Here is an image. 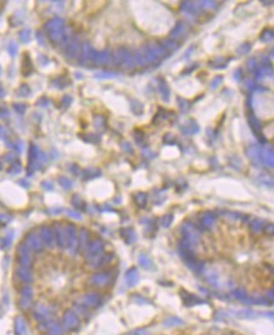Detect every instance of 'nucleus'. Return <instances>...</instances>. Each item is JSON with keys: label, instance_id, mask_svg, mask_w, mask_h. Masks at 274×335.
Returning <instances> with one entry per match:
<instances>
[{"label": "nucleus", "instance_id": "f257e3e1", "mask_svg": "<svg viewBox=\"0 0 274 335\" xmlns=\"http://www.w3.org/2000/svg\"><path fill=\"white\" fill-rule=\"evenodd\" d=\"M97 52L95 49H92V47L89 45V43H83V45L81 47V53H79V62L83 64L86 62H93L96 59Z\"/></svg>", "mask_w": 274, "mask_h": 335}, {"label": "nucleus", "instance_id": "f03ea898", "mask_svg": "<svg viewBox=\"0 0 274 335\" xmlns=\"http://www.w3.org/2000/svg\"><path fill=\"white\" fill-rule=\"evenodd\" d=\"M65 52H67V57L69 59H74L79 56L81 53V45H79V40L78 38H73L71 40V43L67 45L65 48Z\"/></svg>", "mask_w": 274, "mask_h": 335}, {"label": "nucleus", "instance_id": "7ed1b4c3", "mask_svg": "<svg viewBox=\"0 0 274 335\" xmlns=\"http://www.w3.org/2000/svg\"><path fill=\"white\" fill-rule=\"evenodd\" d=\"M45 30L48 32H53V30H58V29H63L64 28V20L62 18H53L51 19L47 24H45Z\"/></svg>", "mask_w": 274, "mask_h": 335}, {"label": "nucleus", "instance_id": "20e7f679", "mask_svg": "<svg viewBox=\"0 0 274 335\" xmlns=\"http://www.w3.org/2000/svg\"><path fill=\"white\" fill-rule=\"evenodd\" d=\"M111 62H112V54L108 51L97 52V56H96V59H95V64L104 66V64H109Z\"/></svg>", "mask_w": 274, "mask_h": 335}, {"label": "nucleus", "instance_id": "39448f33", "mask_svg": "<svg viewBox=\"0 0 274 335\" xmlns=\"http://www.w3.org/2000/svg\"><path fill=\"white\" fill-rule=\"evenodd\" d=\"M147 48L153 53V56H155L158 61L161 59V58H165V57L169 54L165 48H164L162 45H158V44H148Z\"/></svg>", "mask_w": 274, "mask_h": 335}, {"label": "nucleus", "instance_id": "423d86ee", "mask_svg": "<svg viewBox=\"0 0 274 335\" xmlns=\"http://www.w3.org/2000/svg\"><path fill=\"white\" fill-rule=\"evenodd\" d=\"M128 56H130V53L126 49H123V48H121V49H118L115 54H113L112 62L115 64H117V66H122L125 63V61L128 58Z\"/></svg>", "mask_w": 274, "mask_h": 335}, {"label": "nucleus", "instance_id": "0eeeda50", "mask_svg": "<svg viewBox=\"0 0 274 335\" xmlns=\"http://www.w3.org/2000/svg\"><path fill=\"white\" fill-rule=\"evenodd\" d=\"M40 237L44 241V243L47 246H53L54 243V236H53V232L51 228L48 227H43L42 231H40Z\"/></svg>", "mask_w": 274, "mask_h": 335}, {"label": "nucleus", "instance_id": "6e6552de", "mask_svg": "<svg viewBox=\"0 0 274 335\" xmlns=\"http://www.w3.org/2000/svg\"><path fill=\"white\" fill-rule=\"evenodd\" d=\"M65 34H67L65 28H63V29L48 32V38H49V40L53 42V43H60V42L63 40V38L65 37Z\"/></svg>", "mask_w": 274, "mask_h": 335}, {"label": "nucleus", "instance_id": "1a4fd4ad", "mask_svg": "<svg viewBox=\"0 0 274 335\" xmlns=\"http://www.w3.org/2000/svg\"><path fill=\"white\" fill-rule=\"evenodd\" d=\"M101 250H102V243H101V241H98V239H97V241H93L92 243L88 246L87 257H88V258H92V257L97 256V255L99 253Z\"/></svg>", "mask_w": 274, "mask_h": 335}, {"label": "nucleus", "instance_id": "9d476101", "mask_svg": "<svg viewBox=\"0 0 274 335\" xmlns=\"http://www.w3.org/2000/svg\"><path fill=\"white\" fill-rule=\"evenodd\" d=\"M139 281V273H137L136 268H131L127 271L126 273V282L128 283V286H135Z\"/></svg>", "mask_w": 274, "mask_h": 335}, {"label": "nucleus", "instance_id": "9b49d317", "mask_svg": "<svg viewBox=\"0 0 274 335\" xmlns=\"http://www.w3.org/2000/svg\"><path fill=\"white\" fill-rule=\"evenodd\" d=\"M205 280H206L213 287H215V289H218V287L220 286V281H219V276L211 271H208V272H205Z\"/></svg>", "mask_w": 274, "mask_h": 335}, {"label": "nucleus", "instance_id": "f8f14e48", "mask_svg": "<svg viewBox=\"0 0 274 335\" xmlns=\"http://www.w3.org/2000/svg\"><path fill=\"white\" fill-rule=\"evenodd\" d=\"M185 24L184 23H177L176 25H175V28L171 30V33H170V37L171 38H179V37H181L182 34L185 33Z\"/></svg>", "mask_w": 274, "mask_h": 335}, {"label": "nucleus", "instance_id": "ddd939ff", "mask_svg": "<svg viewBox=\"0 0 274 335\" xmlns=\"http://www.w3.org/2000/svg\"><path fill=\"white\" fill-rule=\"evenodd\" d=\"M235 316L236 318H240V319H254L257 315V313H254V311L252 310H239V311H235Z\"/></svg>", "mask_w": 274, "mask_h": 335}, {"label": "nucleus", "instance_id": "4468645a", "mask_svg": "<svg viewBox=\"0 0 274 335\" xmlns=\"http://www.w3.org/2000/svg\"><path fill=\"white\" fill-rule=\"evenodd\" d=\"M215 222V215L214 214H204L201 218V224L204 228H211Z\"/></svg>", "mask_w": 274, "mask_h": 335}, {"label": "nucleus", "instance_id": "2eb2a0df", "mask_svg": "<svg viewBox=\"0 0 274 335\" xmlns=\"http://www.w3.org/2000/svg\"><path fill=\"white\" fill-rule=\"evenodd\" d=\"M133 58H135L136 64H139V66H146V64H148V62H147V59H146V56H145L144 49H141V51H137V52L135 53Z\"/></svg>", "mask_w": 274, "mask_h": 335}, {"label": "nucleus", "instance_id": "dca6fc26", "mask_svg": "<svg viewBox=\"0 0 274 335\" xmlns=\"http://www.w3.org/2000/svg\"><path fill=\"white\" fill-rule=\"evenodd\" d=\"M158 89H160V93H161V97L165 101H169V99H170V89H169L167 83L165 81L161 80V82H160V85H158Z\"/></svg>", "mask_w": 274, "mask_h": 335}, {"label": "nucleus", "instance_id": "f3484780", "mask_svg": "<svg viewBox=\"0 0 274 335\" xmlns=\"http://www.w3.org/2000/svg\"><path fill=\"white\" fill-rule=\"evenodd\" d=\"M91 281L95 285H104L108 282V275L107 273H97L91 278Z\"/></svg>", "mask_w": 274, "mask_h": 335}, {"label": "nucleus", "instance_id": "a211bd4d", "mask_svg": "<svg viewBox=\"0 0 274 335\" xmlns=\"http://www.w3.org/2000/svg\"><path fill=\"white\" fill-rule=\"evenodd\" d=\"M181 130H182V132L186 134V135H191V134H194V132H197L199 126H197L195 122H189L188 125L182 126V127H181Z\"/></svg>", "mask_w": 274, "mask_h": 335}, {"label": "nucleus", "instance_id": "6ab92c4d", "mask_svg": "<svg viewBox=\"0 0 274 335\" xmlns=\"http://www.w3.org/2000/svg\"><path fill=\"white\" fill-rule=\"evenodd\" d=\"M181 9L184 10L185 13H194L197 10V5L194 4V3H190V2H185L184 4L181 5Z\"/></svg>", "mask_w": 274, "mask_h": 335}, {"label": "nucleus", "instance_id": "aec40b11", "mask_svg": "<svg viewBox=\"0 0 274 335\" xmlns=\"http://www.w3.org/2000/svg\"><path fill=\"white\" fill-rule=\"evenodd\" d=\"M131 108H132V111H133L136 115H141L142 111H144V106H142V103L139 102V101H132Z\"/></svg>", "mask_w": 274, "mask_h": 335}, {"label": "nucleus", "instance_id": "412c9836", "mask_svg": "<svg viewBox=\"0 0 274 335\" xmlns=\"http://www.w3.org/2000/svg\"><path fill=\"white\" fill-rule=\"evenodd\" d=\"M162 47L165 48V49H166L167 52H171V51H175V49H176V48H177V44H176L174 40H169V39H166V40H164Z\"/></svg>", "mask_w": 274, "mask_h": 335}, {"label": "nucleus", "instance_id": "4be33fe9", "mask_svg": "<svg viewBox=\"0 0 274 335\" xmlns=\"http://www.w3.org/2000/svg\"><path fill=\"white\" fill-rule=\"evenodd\" d=\"M58 181H59V184H60L64 189H71V188H72V181L68 179V178H65V177H59V178H58Z\"/></svg>", "mask_w": 274, "mask_h": 335}, {"label": "nucleus", "instance_id": "5701e85b", "mask_svg": "<svg viewBox=\"0 0 274 335\" xmlns=\"http://www.w3.org/2000/svg\"><path fill=\"white\" fill-rule=\"evenodd\" d=\"M135 66H136V62H135V58H133L131 54L128 56V58H127V59L125 61V63L122 64V67H123L125 69H132Z\"/></svg>", "mask_w": 274, "mask_h": 335}, {"label": "nucleus", "instance_id": "b1692460", "mask_svg": "<svg viewBox=\"0 0 274 335\" xmlns=\"http://www.w3.org/2000/svg\"><path fill=\"white\" fill-rule=\"evenodd\" d=\"M29 242H30V246H32V247H34L35 250H40V248H42V242H40L39 237H34V236H32V237H30V239H29Z\"/></svg>", "mask_w": 274, "mask_h": 335}, {"label": "nucleus", "instance_id": "393cba45", "mask_svg": "<svg viewBox=\"0 0 274 335\" xmlns=\"http://www.w3.org/2000/svg\"><path fill=\"white\" fill-rule=\"evenodd\" d=\"M139 262H140V265L142 267H145V268H148L150 265H151V262H150V259H148V257L146 255H141L139 257Z\"/></svg>", "mask_w": 274, "mask_h": 335}, {"label": "nucleus", "instance_id": "a878e982", "mask_svg": "<svg viewBox=\"0 0 274 335\" xmlns=\"http://www.w3.org/2000/svg\"><path fill=\"white\" fill-rule=\"evenodd\" d=\"M135 200H136V203L139 204V205H145V203H146V194H144V193H139V194H136V197H135Z\"/></svg>", "mask_w": 274, "mask_h": 335}, {"label": "nucleus", "instance_id": "bb28decb", "mask_svg": "<svg viewBox=\"0 0 274 335\" xmlns=\"http://www.w3.org/2000/svg\"><path fill=\"white\" fill-rule=\"evenodd\" d=\"M19 38H20L23 42H24V43L29 42V38H30V30H28V29L21 30V32L19 33Z\"/></svg>", "mask_w": 274, "mask_h": 335}, {"label": "nucleus", "instance_id": "cd10ccee", "mask_svg": "<svg viewBox=\"0 0 274 335\" xmlns=\"http://www.w3.org/2000/svg\"><path fill=\"white\" fill-rule=\"evenodd\" d=\"M103 125H104L103 117L102 116H95V126L97 129H101V127H103Z\"/></svg>", "mask_w": 274, "mask_h": 335}, {"label": "nucleus", "instance_id": "c85d7f7f", "mask_svg": "<svg viewBox=\"0 0 274 335\" xmlns=\"http://www.w3.org/2000/svg\"><path fill=\"white\" fill-rule=\"evenodd\" d=\"M71 102H72V97H69L68 94L63 96V97H62V101H60L62 107H68V106L71 105Z\"/></svg>", "mask_w": 274, "mask_h": 335}, {"label": "nucleus", "instance_id": "c756f323", "mask_svg": "<svg viewBox=\"0 0 274 335\" xmlns=\"http://www.w3.org/2000/svg\"><path fill=\"white\" fill-rule=\"evenodd\" d=\"M171 222H172V215L171 214H166L165 217L161 219V223H162L164 227H169Z\"/></svg>", "mask_w": 274, "mask_h": 335}, {"label": "nucleus", "instance_id": "7c9ffc66", "mask_svg": "<svg viewBox=\"0 0 274 335\" xmlns=\"http://www.w3.org/2000/svg\"><path fill=\"white\" fill-rule=\"evenodd\" d=\"M181 323H182V321H181L180 319H177V318H170L165 324H166V326H169V324H171L170 326H172V325H175V324L179 325V324H181Z\"/></svg>", "mask_w": 274, "mask_h": 335}, {"label": "nucleus", "instance_id": "2f4dec72", "mask_svg": "<svg viewBox=\"0 0 274 335\" xmlns=\"http://www.w3.org/2000/svg\"><path fill=\"white\" fill-rule=\"evenodd\" d=\"M20 92H23L21 96H29V94H30V89H29V87H28L27 85H23V86L20 87Z\"/></svg>", "mask_w": 274, "mask_h": 335}, {"label": "nucleus", "instance_id": "473e14b6", "mask_svg": "<svg viewBox=\"0 0 274 335\" xmlns=\"http://www.w3.org/2000/svg\"><path fill=\"white\" fill-rule=\"evenodd\" d=\"M38 62L42 64V66H45L47 63H49V61H48V58L45 57V56H43V54H40V56H38Z\"/></svg>", "mask_w": 274, "mask_h": 335}, {"label": "nucleus", "instance_id": "72a5a7b5", "mask_svg": "<svg viewBox=\"0 0 274 335\" xmlns=\"http://www.w3.org/2000/svg\"><path fill=\"white\" fill-rule=\"evenodd\" d=\"M69 170L74 174V175H79V173H81V170H79V168L76 165V164H72L71 166H69Z\"/></svg>", "mask_w": 274, "mask_h": 335}, {"label": "nucleus", "instance_id": "f704fd0d", "mask_svg": "<svg viewBox=\"0 0 274 335\" xmlns=\"http://www.w3.org/2000/svg\"><path fill=\"white\" fill-rule=\"evenodd\" d=\"M38 106H43V107H45V106H48V103H49V101L45 99V97H40L39 100H38Z\"/></svg>", "mask_w": 274, "mask_h": 335}, {"label": "nucleus", "instance_id": "c9c22d12", "mask_svg": "<svg viewBox=\"0 0 274 335\" xmlns=\"http://www.w3.org/2000/svg\"><path fill=\"white\" fill-rule=\"evenodd\" d=\"M116 75L115 73H111V72H104V73H101V75H97L98 78H108V77H115Z\"/></svg>", "mask_w": 274, "mask_h": 335}, {"label": "nucleus", "instance_id": "e433bc0d", "mask_svg": "<svg viewBox=\"0 0 274 335\" xmlns=\"http://www.w3.org/2000/svg\"><path fill=\"white\" fill-rule=\"evenodd\" d=\"M83 139L87 140V141H93V142H97L99 140V137L96 136V135H93V134H91V135H88V137H83Z\"/></svg>", "mask_w": 274, "mask_h": 335}, {"label": "nucleus", "instance_id": "4c0bfd02", "mask_svg": "<svg viewBox=\"0 0 274 335\" xmlns=\"http://www.w3.org/2000/svg\"><path fill=\"white\" fill-rule=\"evenodd\" d=\"M81 243H82V246H86V243H87V233L84 231H82V233H81Z\"/></svg>", "mask_w": 274, "mask_h": 335}, {"label": "nucleus", "instance_id": "58836bf2", "mask_svg": "<svg viewBox=\"0 0 274 335\" xmlns=\"http://www.w3.org/2000/svg\"><path fill=\"white\" fill-rule=\"evenodd\" d=\"M37 39H38V42H39V44H40V45H44V44H45L44 37H43V34H42L40 32H38V33H37Z\"/></svg>", "mask_w": 274, "mask_h": 335}, {"label": "nucleus", "instance_id": "ea45409f", "mask_svg": "<svg viewBox=\"0 0 274 335\" xmlns=\"http://www.w3.org/2000/svg\"><path fill=\"white\" fill-rule=\"evenodd\" d=\"M259 223H260V221H255V222L252 224V229L255 231V232H258V231L262 228V224H259Z\"/></svg>", "mask_w": 274, "mask_h": 335}, {"label": "nucleus", "instance_id": "a19ab883", "mask_svg": "<svg viewBox=\"0 0 274 335\" xmlns=\"http://www.w3.org/2000/svg\"><path fill=\"white\" fill-rule=\"evenodd\" d=\"M220 82H221V77H215V80H213V82H211V87L213 88L218 87L220 85Z\"/></svg>", "mask_w": 274, "mask_h": 335}, {"label": "nucleus", "instance_id": "79ce46f5", "mask_svg": "<svg viewBox=\"0 0 274 335\" xmlns=\"http://www.w3.org/2000/svg\"><path fill=\"white\" fill-rule=\"evenodd\" d=\"M264 231H265V233H268V234H274V224H269V226H267Z\"/></svg>", "mask_w": 274, "mask_h": 335}, {"label": "nucleus", "instance_id": "37998d69", "mask_svg": "<svg viewBox=\"0 0 274 335\" xmlns=\"http://www.w3.org/2000/svg\"><path fill=\"white\" fill-rule=\"evenodd\" d=\"M14 107H15V110H16L18 112H20V113H24V112H25V106H24V105H15Z\"/></svg>", "mask_w": 274, "mask_h": 335}, {"label": "nucleus", "instance_id": "c03bdc74", "mask_svg": "<svg viewBox=\"0 0 274 335\" xmlns=\"http://www.w3.org/2000/svg\"><path fill=\"white\" fill-rule=\"evenodd\" d=\"M249 45L248 44H245V45H241V47H239L238 48V53H243V52H248L249 51Z\"/></svg>", "mask_w": 274, "mask_h": 335}, {"label": "nucleus", "instance_id": "a18cd8bd", "mask_svg": "<svg viewBox=\"0 0 274 335\" xmlns=\"http://www.w3.org/2000/svg\"><path fill=\"white\" fill-rule=\"evenodd\" d=\"M200 5L204 8H211V7H214V3L213 2H201Z\"/></svg>", "mask_w": 274, "mask_h": 335}, {"label": "nucleus", "instance_id": "49530a36", "mask_svg": "<svg viewBox=\"0 0 274 335\" xmlns=\"http://www.w3.org/2000/svg\"><path fill=\"white\" fill-rule=\"evenodd\" d=\"M9 51H10V54H13V56L16 53V45H15L14 43H11V44L9 45Z\"/></svg>", "mask_w": 274, "mask_h": 335}, {"label": "nucleus", "instance_id": "de8ad7c7", "mask_svg": "<svg viewBox=\"0 0 274 335\" xmlns=\"http://www.w3.org/2000/svg\"><path fill=\"white\" fill-rule=\"evenodd\" d=\"M164 141L165 142H170V141H174V136L171 134H167L165 137H164Z\"/></svg>", "mask_w": 274, "mask_h": 335}, {"label": "nucleus", "instance_id": "09e8293b", "mask_svg": "<svg viewBox=\"0 0 274 335\" xmlns=\"http://www.w3.org/2000/svg\"><path fill=\"white\" fill-rule=\"evenodd\" d=\"M147 334V331L146 330H137V331H135V333H132V335H146Z\"/></svg>", "mask_w": 274, "mask_h": 335}, {"label": "nucleus", "instance_id": "8fccbe9b", "mask_svg": "<svg viewBox=\"0 0 274 335\" xmlns=\"http://www.w3.org/2000/svg\"><path fill=\"white\" fill-rule=\"evenodd\" d=\"M43 186H44L45 189H53L52 183H48V181H44V183H43Z\"/></svg>", "mask_w": 274, "mask_h": 335}, {"label": "nucleus", "instance_id": "3c124183", "mask_svg": "<svg viewBox=\"0 0 274 335\" xmlns=\"http://www.w3.org/2000/svg\"><path fill=\"white\" fill-rule=\"evenodd\" d=\"M179 101L181 102V103H180V106H181V108H182V110H186V108H188V105H186V102H185V101H182V100H179Z\"/></svg>", "mask_w": 274, "mask_h": 335}, {"label": "nucleus", "instance_id": "603ef678", "mask_svg": "<svg viewBox=\"0 0 274 335\" xmlns=\"http://www.w3.org/2000/svg\"><path fill=\"white\" fill-rule=\"evenodd\" d=\"M122 148H123L125 150H128V151L131 150V145H128V142H125L123 145H122Z\"/></svg>", "mask_w": 274, "mask_h": 335}, {"label": "nucleus", "instance_id": "864d4df0", "mask_svg": "<svg viewBox=\"0 0 274 335\" xmlns=\"http://www.w3.org/2000/svg\"><path fill=\"white\" fill-rule=\"evenodd\" d=\"M11 172H14V173H18V172H20V166L19 165H15L13 169H11Z\"/></svg>", "mask_w": 274, "mask_h": 335}]
</instances>
